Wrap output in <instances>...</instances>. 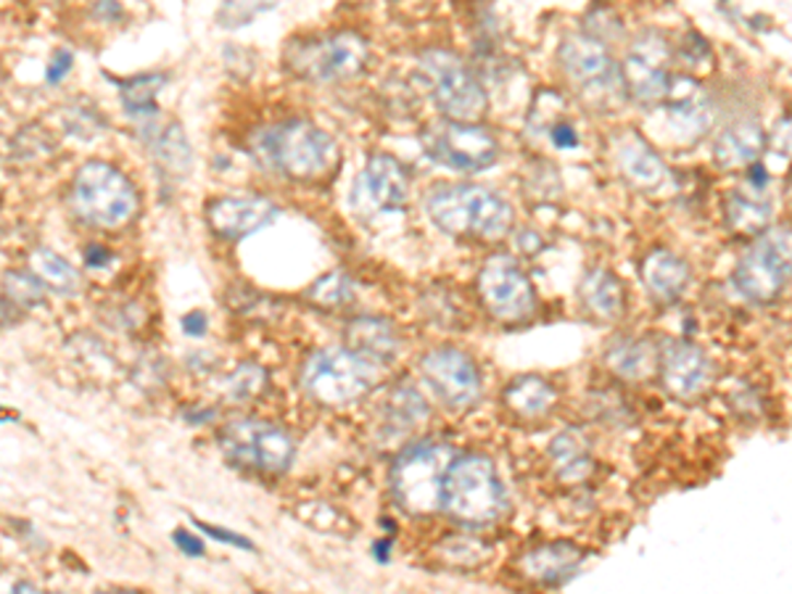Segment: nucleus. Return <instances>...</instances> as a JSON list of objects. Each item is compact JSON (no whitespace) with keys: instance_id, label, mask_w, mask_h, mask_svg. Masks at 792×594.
Here are the masks:
<instances>
[{"instance_id":"1","label":"nucleus","mask_w":792,"mask_h":594,"mask_svg":"<svg viewBox=\"0 0 792 594\" xmlns=\"http://www.w3.org/2000/svg\"><path fill=\"white\" fill-rule=\"evenodd\" d=\"M251 145L264 169L304 182L326 177L339 156L333 138L302 119L259 130Z\"/></svg>"},{"instance_id":"2","label":"nucleus","mask_w":792,"mask_h":594,"mask_svg":"<svg viewBox=\"0 0 792 594\" xmlns=\"http://www.w3.org/2000/svg\"><path fill=\"white\" fill-rule=\"evenodd\" d=\"M426 212L449 236L484 241L507 236L516 219L505 199L481 186H436L426 199Z\"/></svg>"},{"instance_id":"3","label":"nucleus","mask_w":792,"mask_h":594,"mask_svg":"<svg viewBox=\"0 0 792 594\" xmlns=\"http://www.w3.org/2000/svg\"><path fill=\"white\" fill-rule=\"evenodd\" d=\"M441 510L462 526H489L507 510V495L497 471L481 454L452 460L444 473Z\"/></svg>"},{"instance_id":"4","label":"nucleus","mask_w":792,"mask_h":594,"mask_svg":"<svg viewBox=\"0 0 792 594\" xmlns=\"http://www.w3.org/2000/svg\"><path fill=\"white\" fill-rule=\"evenodd\" d=\"M380 381V365L339 346L315 352L302 368V385L315 402L328 407L352 404L370 394Z\"/></svg>"},{"instance_id":"5","label":"nucleus","mask_w":792,"mask_h":594,"mask_svg":"<svg viewBox=\"0 0 792 594\" xmlns=\"http://www.w3.org/2000/svg\"><path fill=\"white\" fill-rule=\"evenodd\" d=\"M452 460V447L441 441H421L407 447L391 467V491L397 502L412 515H430L441 510L444 473Z\"/></svg>"},{"instance_id":"6","label":"nucleus","mask_w":792,"mask_h":594,"mask_svg":"<svg viewBox=\"0 0 792 594\" xmlns=\"http://www.w3.org/2000/svg\"><path fill=\"white\" fill-rule=\"evenodd\" d=\"M423 85L436 109L454 122H473L486 109V93L452 50H426L417 61Z\"/></svg>"},{"instance_id":"7","label":"nucleus","mask_w":792,"mask_h":594,"mask_svg":"<svg viewBox=\"0 0 792 594\" xmlns=\"http://www.w3.org/2000/svg\"><path fill=\"white\" fill-rule=\"evenodd\" d=\"M74 210L98 227L130 223L138 199L125 175L104 162H87L74 177Z\"/></svg>"},{"instance_id":"8","label":"nucleus","mask_w":792,"mask_h":594,"mask_svg":"<svg viewBox=\"0 0 792 594\" xmlns=\"http://www.w3.org/2000/svg\"><path fill=\"white\" fill-rule=\"evenodd\" d=\"M220 450L230 463L264 473H283L294 463V441L268 420H230L220 431Z\"/></svg>"},{"instance_id":"9","label":"nucleus","mask_w":792,"mask_h":594,"mask_svg":"<svg viewBox=\"0 0 792 594\" xmlns=\"http://www.w3.org/2000/svg\"><path fill=\"white\" fill-rule=\"evenodd\" d=\"M790 281V230L775 227V230L758 233L756 243L745 251L734 273L740 294L758 305L775 301Z\"/></svg>"},{"instance_id":"10","label":"nucleus","mask_w":792,"mask_h":594,"mask_svg":"<svg viewBox=\"0 0 792 594\" xmlns=\"http://www.w3.org/2000/svg\"><path fill=\"white\" fill-rule=\"evenodd\" d=\"M560 64L589 104H616L620 98V91H624L620 67L594 37H566L560 46Z\"/></svg>"},{"instance_id":"11","label":"nucleus","mask_w":792,"mask_h":594,"mask_svg":"<svg viewBox=\"0 0 792 594\" xmlns=\"http://www.w3.org/2000/svg\"><path fill=\"white\" fill-rule=\"evenodd\" d=\"M423 148L434 162L452 173L475 175L492 167L499 156V145L492 132L471 122H439L423 132Z\"/></svg>"},{"instance_id":"12","label":"nucleus","mask_w":792,"mask_h":594,"mask_svg":"<svg viewBox=\"0 0 792 594\" xmlns=\"http://www.w3.org/2000/svg\"><path fill=\"white\" fill-rule=\"evenodd\" d=\"M365 61H367L365 40L352 33L322 37V40H312V43H299V46H291L288 50V67L294 69L299 78L317 82L354 78V74L363 72Z\"/></svg>"},{"instance_id":"13","label":"nucleus","mask_w":792,"mask_h":594,"mask_svg":"<svg viewBox=\"0 0 792 594\" xmlns=\"http://www.w3.org/2000/svg\"><path fill=\"white\" fill-rule=\"evenodd\" d=\"M478 294L494 318L505 322L525 320L536 307L534 288L512 257H494L478 275Z\"/></svg>"},{"instance_id":"14","label":"nucleus","mask_w":792,"mask_h":594,"mask_svg":"<svg viewBox=\"0 0 792 594\" xmlns=\"http://www.w3.org/2000/svg\"><path fill=\"white\" fill-rule=\"evenodd\" d=\"M410 180L394 156L378 154L365 164L352 188V210L363 217L397 212L407 204Z\"/></svg>"},{"instance_id":"15","label":"nucleus","mask_w":792,"mask_h":594,"mask_svg":"<svg viewBox=\"0 0 792 594\" xmlns=\"http://www.w3.org/2000/svg\"><path fill=\"white\" fill-rule=\"evenodd\" d=\"M421 372L430 389L436 391V396L449 407L465 409L478 402L481 372L465 352L441 346V349L423 354Z\"/></svg>"},{"instance_id":"16","label":"nucleus","mask_w":792,"mask_h":594,"mask_svg":"<svg viewBox=\"0 0 792 594\" xmlns=\"http://www.w3.org/2000/svg\"><path fill=\"white\" fill-rule=\"evenodd\" d=\"M669 43L655 33L642 35L629 48L624 67H620V78H624V85L629 87V93L639 104L650 106L669 96Z\"/></svg>"},{"instance_id":"17","label":"nucleus","mask_w":792,"mask_h":594,"mask_svg":"<svg viewBox=\"0 0 792 594\" xmlns=\"http://www.w3.org/2000/svg\"><path fill=\"white\" fill-rule=\"evenodd\" d=\"M277 217V206L268 199H220L206 206V223L227 241L251 236Z\"/></svg>"},{"instance_id":"18","label":"nucleus","mask_w":792,"mask_h":594,"mask_svg":"<svg viewBox=\"0 0 792 594\" xmlns=\"http://www.w3.org/2000/svg\"><path fill=\"white\" fill-rule=\"evenodd\" d=\"M708 372H711V363H708L706 352L697 349L695 344L669 341L663 346L661 378L671 396H679V400L695 396L708 383Z\"/></svg>"},{"instance_id":"19","label":"nucleus","mask_w":792,"mask_h":594,"mask_svg":"<svg viewBox=\"0 0 792 594\" xmlns=\"http://www.w3.org/2000/svg\"><path fill=\"white\" fill-rule=\"evenodd\" d=\"M669 96H674V100L665 111H669V124L679 141H700L711 132L716 117L713 104L693 80L671 82Z\"/></svg>"},{"instance_id":"20","label":"nucleus","mask_w":792,"mask_h":594,"mask_svg":"<svg viewBox=\"0 0 792 594\" xmlns=\"http://www.w3.org/2000/svg\"><path fill=\"white\" fill-rule=\"evenodd\" d=\"M584 560V553L570 542H553V545L536 547L521 562L523 573L544 586H560L574 577L576 568Z\"/></svg>"},{"instance_id":"21","label":"nucleus","mask_w":792,"mask_h":594,"mask_svg":"<svg viewBox=\"0 0 792 594\" xmlns=\"http://www.w3.org/2000/svg\"><path fill=\"white\" fill-rule=\"evenodd\" d=\"M618 164L626 180L645 193L661 191L665 182H669V167H665L661 156L650 148V143H645L642 138L637 135L620 145Z\"/></svg>"},{"instance_id":"22","label":"nucleus","mask_w":792,"mask_h":594,"mask_svg":"<svg viewBox=\"0 0 792 594\" xmlns=\"http://www.w3.org/2000/svg\"><path fill=\"white\" fill-rule=\"evenodd\" d=\"M764 148L766 138L760 124L753 122V119H745V122L732 124V128L721 132L719 141H716L713 156L721 169H743L756 164L760 154H764Z\"/></svg>"},{"instance_id":"23","label":"nucleus","mask_w":792,"mask_h":594,"mask_svg":"<svg viewBox=\"0 0 792 594\" xmlns=\"http://www.w3.org/2000/svg\"><path fill=\"white\" fill-rule=\"evenodd\" d=\"M642 281L652 299L658 301H676L684 294L689 283V268L682 257L671 254V251H652L642 262Z\"/></svg>"},{"instance_id":"24","label":"nucleus","mask_w":792,"mask_h":594,"mask_svg":"<svg viewBox=\"0 0 792 594\" xmlns=\"http://www.w3.org/2000/svg\"><path fill=\"white\" fill-rule=\"evenodd\" d=\"M346 344L352 352L380 365L397 357L402 341H399L391 322L380 318H357L346 325Z\"/></svg>"},{"instance_id":"25","label":"nucleus","mask_w":792,"mask_h":594,"mask_svg":"<svg viewBox=\"0 0 792 594\" xmlns=\"http://www.w3.org/2000/svg\"><path fill=\"white\" fill-rule=\"evenodd\" d=\"M764 191L766 188H756L747 182L743 191H734L729 195L726 217L734 230L745 233V236H758L760 230H766L771 219V204Z\"/></svg>"},{"instance_id":"26","label":"nucleus","mask_w":792,"mask_h":594,"mask_svg":"<svg viewBox=\"0 0 792 594\" xmlns=\"http://www.w3.org/2000/svg\"><path fill=\"white\" fill-rule=\"evenodd\" d=\"M581 299L600 320H618L624 314V286L611 270H592L581 281Z\"/></svg>"},{"instance_id":"27","label":"nucleus","mask_w":792,"mask_h":594,"mask_svg":"<svg viewBox=\"0 0 792 594\" xmlns=\"http://www.w3.org/2000/svg\"><path fill=\"white\" fill-rule=\"evenodd\" d=\"M655 346L648 338H618L607 346L605 363L613 372L629 381H642L655 370Z\"/></svg>"},{"instance_id":"28","label":"nucleus","mask_w":792,"mask_h":594,"mask_svg":"<svg viewBox=\"0 0 792 594\" xmlns=\"http://www.w3.org/2000/svg\"><path fill=\"white\" fill-rule=\"evenodd\" d=\"M505 404L523 418H536L555 404V389L539 376L516 378L505 389Z\"/></svg>"},{"instance_id":"29","label":"nucleus","mask_w":792,"mask_h":594,"mask_svg":"<svg viewBox=\"0 0 792 594\" xmlns=\"http://www.w3.org/2000/svg\"><path fill=\"white\" fill-rule=\"evenodd\" d=\"M549 454H553L557 473L566 482H581V478L592 473V458H589V447L581 433H560L553 441V447H549Z\"/></svg>"},{"instance_id":"30","label":"nucleus","mask_w":792,"mask_h":594,"mask_svg":"<svg viewBox=\"0 0 792 594\" xmlns=\"http://www.w3.org/2000/svg\"><path fill=\"white\" fill-rule=\"evenodd\" d=\"M151 151H154L156 162L162 164L164 173L169 175H186L190 169V162H193V154H190V145L182 135V130L173 124V128L154 132L149 138Z\"/></svg>"},{"instance_id":"31","label":"nucleus","mask_w":792,"mask_h":594,"mask_svg":"<svg viewBox=\"0 0 792 594\" xmlns=\"http://www.w3.org/2000/svg\"><path fill=\"white\" fill-rule=\"evenodd\" d=\"M32 270H35L37 281H43L46 286L59 290V294H74L80 286L78 270L48 249H40L32 254Z\"/></svg>"},{"instance_id":"32","label":"nucleus","mask_w":792,"mask_h":594,"mask_svg":"<svg viewBox=\"0 0 792 594\" xmlns=\"http://www.w3.org/2000/svg\"><path fill=\"white\" fill-rule=\"evenodd\" d=\"M428 418V404L415 385H399L389 396V420L394 428H415Z\"/></svg>"},{"instance_id":"33","label":"nucleus","mask_w":792,"mask_h":594,"mask_svg":"<svg viewBox=\"0 0 792 594\" xmlns=\"http://www.w3.org/2000/svg\"><path fill=\"white\" fill-rule=\"evenodd\" d=\"M164 80H167L164 74H143V78L127 82L122 87L125 111L130 114V117H149V114H154L156 111L154 98L156 93L162 91Z\"/></svg>"},{"instance_id":"34","label":"nucleus","mask_w":792,"mask_h":594,"mask_svg":"<svg viewBox=\"0 0 792 594\" xmlns=\"http://www.w3.org/2000/svg\"><path fill=\"white\" fill-rule=\"evenodd\" d=\"M268 385V372H264L259 365L246 363L227 378L225 394L236 402H249L253 396H259Z\"/></svg>"},{"instance_id":"35","label":"nucleus","mask_w":792,"mask_h":594,"mask_svg":"<svg viewBox=\"0 0 792 594\" xmlns=\"http://www.w3.org/2000/svg\"><path fill=\"white\" fill-rule=\"evenodd\" d=\"M348 296H352V281H348L344 270H333V273H328L322 281H317L312 290H309V299H312L317 307L326 309L346 305Z\"/></svg>"},{"instance_id":"36","label":"nucleus","mask_w":792,"mask_h":594,"mask_svg":"<svg viewBox=\"0 0 792 594\" xmlns=\"http://www.w3.org/2000/svg\"><path fill=\"white\" fill-rule=\"evenodd\" d=\"M5 294L22 307H35L43 301V286L37 277L32 275H22V273H9L3 281Z\"/></svg>"},{"instance_id":"37","label":"nucleus","mask_w":792,"mask_h":594,"mask_svg":"<svg viewBox=\"0 0 792 594\" xmlns=\"http://www.w3.org/2000/svg\"><path fill=\"white\" fill-rule=\"evenodd\" d=\"M193 523H196V528H201L206 536H212V539L222 542V545H233V547H238V549H246V553H251V549H253L251 542L246 539V536L236 534V531H227V528L212 526V523H201V521H193Z\"/></svg>"},{"instance_id":"38","label":"nucleus","mask_w":792,"mask_h":594,"mask_svg":"<svg viewBox=\"0 0 792 594\" xmlns=\"http://www.w3.org/2000/svg\"><path fill=\"white\" fill-rule=\"evenodd\" d=\"M69 69H72V54H69V50H59V54L54 56V61H50V67L46 69L48 85H56V82H61L63 78H67Z\"/></svg>"},{"instance_id":"39","label":"nucleus","mask_w":792,"mask_h":594,"mask_svg":"<svg viewBox=\"0 0 792 594\" xmlns=\"http://www.w3.org/2000/svg\"><path fill=\"white\" fill-rule=\"evenodd\" d=\"M173 539L182 555H190V558H201V555H204V542L190 536L188 531H175Z\"/></svg>"},{"instance_id":"40","label":"nucleus","mask_w":792,"mask_h":594,"mask_svg":"<svg viewBox=\"0 0 792 594\" xmlns=\"http://www.w3.org/2000/svg\"><path fill=\"white\" fill-rule=\"evenodd\" d=\"M549 138H553L557 148H576V145H579V135H576V130L570 128V124H555Z\"/></svg>"},{"instance_id":"41","label":"nucleus","mask_w":792,"mask_h":594,"mask_svg":"<svg viewBox=\"0 0 792 594\" xmlns=\"http://www.w3.org/2000/svg\"><path fill=\"white\" fill-rule=\"evenodd\" d=\"M206 328H209V322L201 312H190V314H186V318H182V331H186L188 336L201 338L206 333Z\"/></svg>"},{"instance_id":"42","label":"nucleus","mask_w":792,"mask_h":594,"mask_svg":"<svg viewBox=\"0 0 792 594\" xmlns=\"http://www.w3.org/2000/svg\"><path fill=\"white\" fill-rule=\"evenodd\" d=\"M109 259H111V251L104 249V246H91V249H87V254H85L87 268H106V264H109Z\"/></svg>"},{"instance_id":"43","label":"nucleus","mask_w":792,"mask_h":594,"mask_svg":"<svg viewBox=\"0 0 792 594\" xmlns=\"http://www.w3.org/2000/svg\"><path fill=\"white\" fill-rule=\"evenodd\" d=\"M214 418V409H201V413H188V420L193 423H206Z\"/></svg>"}]
</instances>
